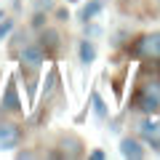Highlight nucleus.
<instances>
[{
    "mask_svg": "<svg viewBox=\"0 0 160 160\" xmlns=\"http://www.w3.org/2000/svg\"><path fill=\"white\" fill-rule=\"evenodd\" d=\"M133 53H136L139 59H160V32L144 35L142 40H136Z\"/></svg>",
    "mask_w": 160,
    "mask_h": 160,
    "instance_id": "nucleus-1",
    "label": "nucleus"
},
{
    "mask_svg": "<svg viewBox=\"0 0 160 160\" xmlns=\"http://www.w3.org/2000/svg\"><path fill=\"white\" fill-rule=\"evenodd\" d=\"M139 109L147 112V115H152V112L160 109V86L158 83H149L142 91V96H139Z\"/></svg>",
    "mask_w": 160,
    "mask_h": 160,
    "instance_id": "nucleus-2",
    "label": "nucleus"
},
{
    "mask_svg": "<svg viewBox=\"0 0 160 160\" xmlns=\"http://www.w3.org/2000/svg\"><path fill=\"white\" fill-rule=\"evenodd\" d=\"M19 139H22V131H19L16 123H11V120H0V149L19 147Z\"/></svg>",
    "mask_w": 160,
    "mask_h": 160,
    "instance_id": "nucleus-3",
    "label": "nucleus"
},
{
    "mask_svg": "<svg viewBox=\"0 0 160 160\" xmlns=\"http://www.w3.org/2000/svg\"><path fill=\"white\" fill-rule=\"evenodd\" d=\"M43 46L40 43H29V46H24L22 48V62L27 64V67H32V69H38L40 64H43Z\"/></svg>",
    "mask_w": 160,
    "mask_h": 160,
    "instance_id": "nucleus-4",
    "label": "nucleus"
},
{
    "mask_svg": "<svg viewBox=\"0 0 160 160\" xmlns=\"http://www.w3.org/2000/svg\"><path fill=\"white\" fill-rule=\"evenodd\" d=\"M139 133H142V139H144L152 149H160V123L144 120L142 126H139Z\"/></svg>",
    "mask_w": 160,
    "mask_h": 160,
    "instance_id": "nucleus-5",
    "label": "nucleus"
},
{
    "mask_svg": "<svg viewBox=\"0 0 160 160\" xmlns=\"http://www.w3.org/2000/svg\"><path fill=\"white\" fill-rule=\"evenodd\" d=\"M78 51H80V62H83V64H93V62H96V46H93V40H80V48H78Z\"/></svg>",
    "mask_w": 160,
    "mask_h": 160,
    "instance_id": "nucleus-6",
    "label": "nucleus"
},
{
    "mask_svg": "<svg viewBox=\"0 0 160 160\" xmlns=\"http://www.w3.org/2000/svg\"><path fill=\"white\" fill-rule=\"evenodd\" d=\"M102 11H104V3H102V0H88L86 6L80 8V19H83V22H91V19L99 16Z\"/></svg>",
    "mask_w": 160,
    "mask_h": 160,
    "instance_id": "nucleus-7",
    "label": "nucleus"
},
{
    "mask_svg": "<svg viewBox=\"0 0 160 160\" xmlns=\"http://www.w3.org/2000/svg\"><path fill=\"white\" fill-rule=\"evenodd\" d=\"M120 152H123V158H144V149L139 147V142H133V139H123L120 142Z\"/></svg>",
    "mask_w": 160,
    "mask_h": 160,
    "instance_id": "nucleus-8",
    "label": "nucleus"
},
{
    "mask_svg": "<svg viewBox=\"0 0 160 160\" xmlns=\"http://www.w3.org/2000/svg\"><path fill=\"white\" fill-rule=\"evenodd\" d=\"M3 107H6V109H19V96H16V86H13V80L8 83V88H6V96H3Z\"/></svg>",
    "mask_w": 160,
    "mask_h": 160,
    "instance_id": "nucleus-9",
    "label": "nucleus"
},
{
    "mask_svg": "<svg viewBox=\"0 0 160 160\" xmlns=\"http://www.w3.org/2000/svg\"><path fill=\"white\" fill-rule=\"evenodd\" d=\"M43 48H59V32H53V29H46L43 32V43H40Z\"/></svg>",
    "mask_w": 160,
    "mask_h": 160,
    "instance_id": "nucleus-10",
    "label": "nucleus"
},
{
    "mask_svg": "<svg viewBox=\"0 0 160 160\" xmlns=\"http://www.w3.org/2000/svg\"><path fill=\"white\" fill-rule=\"evenodd\" d=\"M91 99H93V112H96V118H99V120H104V118H107V104H104V99L99 96L96 91H93V96H91Z\"/></svg>",
    "mask_w": 160,
    "mask_h": 160,
    "instance_id": "nucleus-11",
    "label": "nucleus"
},
{
    "mask_svg": "<svg viewBox=\"0 0 160 160\" xmlns=\"http://www.w3.org/2000/svg\"><path fill=\"white\" fill-rule=\"evenodd\" d=\"M11 29H13V22H11V19H6V22L0 24V40H6L8 35H11Z\"/></svg>",
    "mask_w": 160,
    "mask_h": 160,
    "instance_id": "nucleus-12",
    "label": "nucleus"
},
{
    "mask_svg": "<svg viewBox=\"0 0 160 160\" xmlns=\"http://www.w3.org/2000/svg\"><path fill=\"white\" fill-rule=\"evenodd\" d=\"M91 158H93V160H104V158H107V152H104V149H93Z\"/></svg>",
    "mask_w": 160,
    "mask_h": 160,
    "instance_id": "nucleus-13",
    "label": "nucleus"
},
{
    "mask_svg": "<svg viewBox=\"0 0 160 160\" xmlns=\"http://www.w3.org/2000/svg\"><path fill=\"white\" fill-rule=\"evenodd\" d=\"M56 16H59V22H67V19H69V13L64 11V8H59V11H56Z\"/></svg>",
    "mask_w": 160,
    "mask_h": 160,
    "instance_id": "nucleus-14",
    "label": "nucleus"
}]
</instances>
